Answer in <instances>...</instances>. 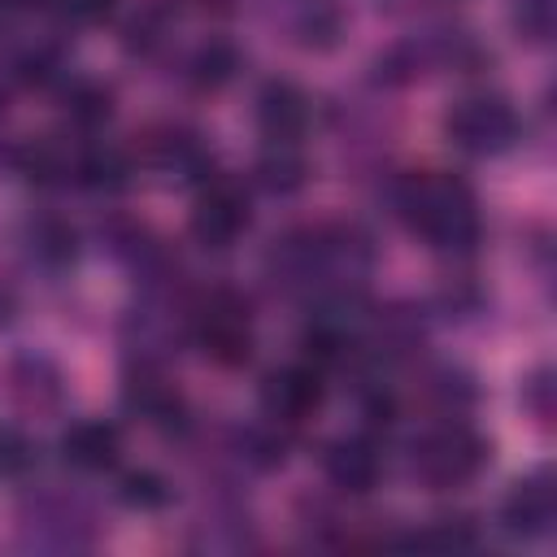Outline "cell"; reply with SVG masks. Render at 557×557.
Segmentation results:
<instances>
[{"label": "cell", "mask_w": 557, "mask_h": 557, "mask_svg": "<svg viewBox=\"0 0 557 557\" xmlns=\"http://www.w3.org/2000/svg\"><path fill=\"white\" fill-rule=\"evenodd\" d=\"M396 209L413 235H422L440 252H466L479 239V205L474 191L448 170L405 174L396 187Z\"/></svg>", "instance_id": "cell-1"}, {"label": "cell", "mask_w": 557, "mask_h": 557, "mask_svg": "<svg viewBox=\"0 0 557 557\" xmlns=\"http://www.w3.org/2000/svg\"><path fill=\"white\" fill-rule=\"evenodd\" d=\"M483 461H487V440L466 422H444L422 431L409 453V470L426 487H461L483 470Z\"/></svg>", "instance_id": "cell-2"}, {"label": "cell", "mask_w": 557, "mask_h": 557, "mask_svg": "<svg viewBox=\"0 0 557 557\" xmlns=\"http://www.w3.org/2000/svg\"><path fill=\"white\" fill-rule=\"evenodd\" d=\"M444 131L470 157H500L518 139V113H513V104L505 96L479 91V96H466V100H457L448 109Z\"/></svg>", "instance_id": "cell-3"}, {"label": "cell", "mask_w": 557, "mask_h": 557, "mask_svg": "<svg viewBox=\"0 0 557 557\" xmlns=\"http://www.w3.org/2000/svg\"><path fill=\"white\" fill-rule=\"evenodd\" d=\"M196 344L209 361L218 366H244L252 357V318L239 292L218 287L200 309H196Z\"/></svg>", "instance_id": "cell-4"}, {"label": "cell", "mask_w": 557, "mask_h": 557, "mask_svg": "<svg viewBox=\"0 0 557 557\" xmlns=\"http://www.w3.org/2000/svg\"><path fill=\"white\" fill-rule=\"evenodd\" d=\"M322 396H326L322 370L309 366V361L270 370L265 383H261V409H265L270 422H283V426H296V422L313 418L322 409Z\"/></svg>", "instance_id": "cell-5"}, {"label": "cell", "mask_w": 557, "mask_h": 557, "mask_svg": "<svg viewBox=\"0 0 557 557\" xmlns=\"http://www.w3.org/2000/svg\"><path fill=\"white\" fill-rule=\"evenodd\" d=\"M248 226V196L231 178H209L191 209V235L205 248H231Z\"/></svg>", "instance_id": "cell-6"}, {"label": "cell", "mask_w": 557, "mask_h": 557, "mask_svg": "<svg viewBox=\"0 0 557 557\" xmlns=\"http://www.w3.org/2000/svg\"><path fill=\"white\" fill-rule=\"evenodd\" d=\"M500 522L509 535H522V540H540L553 531L557 522V496H553V479L548 470H535L527 479H518L500 505Z\"/></svg>", "instance_id": "cell-7"}, {"label": "cell", "mask_w": 557, "mask_h": 557, "mask_svg": "<svg viewBox=\"0 0 557 557\" xmlns=\"http://www.w3.org/2000/svg\"><path fill=\"white\" fill-rule=\"evenodd\" d=\"M322 470H326L331 487H339L348 496H366L379 483V448L366 435H339L326 444Z\"/></svg>", "instance_id": "cell-8"}, {"label": "cell", "mask_w": 557, "mask_h": 557, "mask_svg": "<svg viewBox=\"0 0 557 557\" xmlns=\"http://www.w3.org/2000/svg\"><path fill=\"white\" fill-rule=\"evenodd\" d=\"M305 122H309V100L296 83L287 78H274L261 87L257 96V126L270 144H296L305 135Z\"/></svg>", "instance_id": "cell-9"}, {"label": "cell", "mask_w": 557, "mask_h": 557, "mask_svg": "<svg viewBox=\"0 0 557 557\" xmlns=\"http://www.w3.org/2000/svg\"><path fill=\"white\" fill-rule=\"evenodd\" d=\"M117 453H122V431H117L113 422H100V418H83V422H74V426L61 435V457H65V466L87 470V474L109 470V466L117 461Z\"/></svg>", "instance_id": "cell-10"}, {"label": "cell", "mask_w": 557, "mask_h": 557, "mask_svg": "<svg viewBox=\"0 0 557 557\" xmlns=\"http://www.w3.org/2000/svg\"><path fill=\"white\" fill-rule=\"evenodd\" d=\"M4 392H9V400L22 405V409H48V405H57V396H61V374H57V366L44 361V357H17V361H9V370H4Z\"/></svg>", "instance_id": "cell-11"}, {"label": "cell", "mask_w": 557, "mask_h": 557, "mask_svg": "<svg viewBox=\"0 0 557 557\" xmlns=\"http://www.w3.org/2000/svg\"><path fill=\"white\" fill-rule=\"evenodd\" d=\"M126 405H131L139 418H148L152 426H183V418H187V405H183L178 387L165 383V379H157V374L131 379V383H126Z\"/></svg>", "instance_id": "cell-12"}, {"label": "cell", "mask_w": 557, "mask_h": 557, "mask_svg": "<svg viewBox=\"0 0 557 557\" xmlns=\"http://www.w3.org/2000/svg\"><path fill=\"white\" fill-rule=\"evenodd\" d=\"M74 161H78V152H70L61 139H30L17 152V170L26 174V183H39V187L74 178Z\"/></svg>", "instance_id": "cell-13"}, {"label": "cell", "mask_w": 557, "mask_h": 557, "mask_svg": "<svg viewBox=\"0 0 557 557\" xmlns=\"http://www.w3.org/2000/svg\"><path fill=\"white\" fill-rule=\"evenodd\" d=\"M61 113H65L74 126L91 131V126L109 122V113H113V87L100 83V78H74V83L61 91Z\"/></svg>", "instance_id": "cell-14"}, {"label": "cell", "mask_w": 557, "mask_h": 557, "mask_svg": "<svg viewBox=\"0 0 557 557\" xmlns=\"http://www.w3.org/2000/svg\"><path fill=\"white\" fill-rule=\"evenodd\" d=\"M305 174H309V165H305V157H300L296 144H270L261 152V161H257V183L265 191H278V196L296 191L305 183Z\"/></svg>", "instance_id": "cell-15"}, {"label": "cell", "mask_w": 557, "mask_h": 557, "mask_svg": "<svg viewBox=\"0 0 557 557\" xmlns=\"http://www.w3.org/2000/svg\"><path fill=\"white\" fill-rule=\"evenodd\" d=\"M126 174H131V165H126V157L117 152V148H104V144H96V148H78V161H74V183H83V187H122L126 183Z\"/></svg>", "instance_id": "cell-16"}, {"label": "cell", "mask_w": 557, "mask_h": 557, "mask_svg": "<svg viewBox=\"0 0 557 557\" xmlns=\"http://www.w3.org/2000/svg\"><path fill=\"white\" fill-rule=\"evenodd\" d=\"M26 248H30V257L35 261H44V265H65V261H74V231L61 222V218H35L30 222V231H26Z\"/></svg>", "instance_id": "cell-17"}, {"label": "cell", "mask_w": 557, "mask_h": 557, "mask_svg": "<svg viewBox=\"0 0 557 557\" xmlns=\"http://www.w3.org/2000/svg\"><path fill=\"white\" fill-rule=\"evenodd\" d=\"M235 65H239L235 48H231V44H222V39H209L205 48H196V57H191L187 74H191V83H196L200 91H218L222 83H231Z\"/></svg>", "instance_id": "cell-18"}, {"label": "cell", "mask_w": 557, "mask_h": 557, "mask_svg": "<svg viewBox=\"0 0 557 557\" xmlns=\"http://www.w3.org/2000/svg\"><path fill=\"white\" fill-rule=\"evenodd\" d=\"M339 35V13L331 0H305L300 17H296V39L305 48H331Z\"/></svg>", "instance_id": "cell-19"}, {"label": "cell", "mask_w": 557, "mask_h": 557, "mask_svg": "<svg viewBox=\"0 0 557 557\" xmlns=\"http://www.w3.org/2000/svg\"><path fill=\"white\" fill-rule=\"evenodd\" d=\"M117 496L131 505V509H161L170 500V483L157 474V470H126L117 479Z\"/></svg>", "instance_id": "cell-20"}, {"label": "cell", "mask_w": 557, "mask_h": 557, "mask_svg": "<svg viewBox=\"0 0 557 557\" xmlns=\"http://www.w3.org/2000/svg\"><path fill=\"white\" fill-rule=\"evenodd\" d=\"M239 448H244V457H248L252 466H261V470L283 466V453H287V444H283V435H278V422H274V426H252V431H244Z\"/></svg>", "instance_id": "cell-21"}, {"label": "cell", "mask_w": 557, "mask_h": 557, "mask_svg": "<svg viewBox=\"0 0 557 557\" xmlns=\"http://www.w3.org/2000/svg\"><path fill=\"white\" fill-rule=\"evenodd\" d=\"M474 540H479V535H474L461 518H457V522H453V518H444V522H435L431 531L413 535L409 544H413V548H474Z\"/></svg>", "instance_id": "cell-22"}, {"label": "cell", "mask_w": 557, "mask_h": 557, "mask_svg": "<svg viewBox=\"0 0 557 557\" xmlns=\"http://www.w3.org/2000/svg\"><path fill=\"white\" fill-rule=\"evenodd\" d=\"M513 22H518V30L527 39L544 44L553 35V0H518L513 4Z\"/></svg>", "instance_id": "cell-23"}, {"label": "cell", "mask_w": 557, "mask_h": 557, "mask_svg": "<svg viewBox=\"0 0 557 557\" xmlns=\"http://www.w3.org/2000/svg\"><path fill=\"white\" fill-rule=\"evenodd\" d=\"M65 22H74V26H87V22H100V17H109L113 13V4L117 0H48Z\"/></svg>", "instance_id": "cell-24"}, {"label": "cell", "mask_w": 557, "mask_h": 557, "mask_svg": "<svg viewBox=\"0 0 557 557\" xmlns=\"http://www.w3.org/2000/svg\"><path fill=\"white\" fill-rule=\"evenodd\" d=\"M548 396H553L548 370H540L535 379H527V383H522V405L535 413V422H540V426H548V418H553V400H548Z\"/></svg>", "instance_id": "cell-25"}, {"label": "cell", "mask_w": 557, "mask_h": 557, "mask_svg": "<svg viewBox=\"0 0 557 557\" xmlns=\"http://www.w3.org/2000/svg\"><path fill=\"white\" fill-rule=\"evenodd\" d=\"M30 466V444L17 431H0V474H17Z\"/></svg>", "instance_id": "cell-26"}, {"label": "cell", "mask_w": 557, "mask_h": 557, "mask_svg": "<svg viewBox=\"0 0 557 557\" xmlns=\"http://www.w3.org/2000/svg\"><path fill=\"white\" fill-rule=\"evenodd\" d=\"M9 318H13V296H9L4 287H0V326H4Z\"/></svg>", "instance_id": "cell-27"}, {"label": "cell", "mask_w": 557, "mask_h": 557, "mask_svg": "<svg viewBox=\"0 0 557 557\" xmlns=\"http://www.w3.org/2000/svg\"><path fill=\"white\" fill-rule=\"evenodd\" d=\"M4 4H13V9H26V4H48V0H4Z\"/></svg>", "instance_id": "cell-28"}]
</instances>
